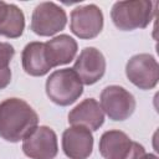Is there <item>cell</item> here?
<instances>
[{
	"label": "cell",
	"mask_w": 159,
	"mask_h": 159,
	"mask_svg": "<svg viewBox=\"0 0 159 159\" xmlns=\"http://www.w3.org/2000/svg\"><path fill=\"white\" fill-rule=\"evenodd\" d=\"M37 124L39 116L26 101L11 97L0 102V138L4 140L17 143Z\"/></svg>",
	"instance_id": "1"
},
{
	"label": "cell",
	"mask_w": 159,
	"mask_h": 159,
	"mask_svg": "<svg viewBox=\"0 0 159 159\" xmlns=\"http://www.w3.org/2000/svg\"><path fill=\"white\" fill-rule=\"evenodd\" d=\"M68 123L71 125L86 127L91 132L97 130L104 123V113L94 98H86L71 109L68 113Z\"/></svg>",
	"instance_id": "12"
},
{
	"label": "cell",
	"mask_w": 159,
	"mask_h": 159,
	"mask_svg": "<svg viewBox=\"0 0 159 159\" xmlns=\"http://www.w3.org/2000/svg\"><path fill=\"white\" fill-rule=\"evenodd\" d=\"M98 149L104 159H139L145 149L122 130L111 129L101 135Z\"/></svg>",
	"instance_id": "4"
},
{
	"label": "cell",
	"mask_w": 159,
	"mask_h": 159,
	"mask_svg": "<svg viewBox=\"0 0 159 159\" xmlns=\"http://www.w3.org/2000/svg\"><path fill=\"white\" fill-rule=\"evenodd\" d=\"M45 50L48 62L53 68L61 65H67L75 60L78 45L73 37L62 34L45 42Z\"/></svg>",
	"instance_id": "13"
},
{
	"label": "cell",
	"mask_w": 159,
	"mask_h": 159,
	"mask_svg": "<svg viewBox=\"0 0 159 159\" xmlns=\"http://www.w3.org/2000/svg\"><path fill=\"white\" fill-rule=\"evenodd\" d=\"M125 75L139 89H153L159 80V65L153 55L138 53L132 56L125 65Z\"/></svg>",
	"instance_id": "8"
},
{
	"label": "cell",
	"mask_w": 159,
	"mask_h": 159,
	"mask_svg": "<svg viewBox=\"0 0 159 159\" xmlns=\"http://www.w3.org/2000/svg\"><path fill=\"white\" fill-rule=\"evenodd\" d=\"M139 159H158V157L153 153H145L144 155H142Z\"/></svg>",
	"instance_id": "17"
},
{
	"label": "cell",
	"mask_w": 159,
	"mask_h": 159,
	"mask_svg": "<svg viewBox=\"0 0 159 159\" xmlns=\"http://www.w3.org/2000/svg\"><path fill=\"white\" fill-rule=\"evenodd\" d=\"M103 29V12L94 5L88 4L77 6L70 15V30L82 40L97 37Z\"/></svg>",
	"instance_id": "7"
},
{
	"label": "cell",
	"mask_w": 159,
	"mask_h": 159,
	"mask_svg": "<svg viewBox=\"0 0 159 159\" xmlns=\"http://www.w3.org/2000/svg\"><path fill=\"white\" fill-rule=\"evenodd\" d=\"M66 24V11L52 1H43L34 9L30 27L39 36H53L63 30Z\"/></svg>",
	"instance_id": "5"
},
{
	"label": "cell",
	"mask_w": 159,
	"mask_h": 159,
	"mask_svg": "<svg viewBox=\"0 0 159 159\" xmlns=\"http://www.w3.org/2000/svg\"><path fill=\"white\" fill-rule=\"evenodd\" d=\"M22 152L31 159H53L58 153L55 130L47 125H37L22 139Z\"/></svg>",
	"instance_id": "9"
},
{
	"label": "cell",
	"mask_w": 159,
	"mask_h": 159,
	"mask_svg": "<svg viewBox=\"0 0 159 159\" xmlns=\"http://www.w3.org/2000/svg\"><path fill=\"white\" fill-rule=\"evenodd\" d=\"M21 63L24 71L34 77H41L52 70L46 50H45V42L34 41L29 42L22 52H21Z\"/></svg>",
	"instance_id": "14"
},
{
	"label": "cell",
	"mask_w": 159,
	"mask_h": 159,
	"mask_svg": "<svg viewBox=\"0 0 159 159\" xmlns=\"http://www.w3.org/2000/svg\"><path fill=\"white\" fill-rule=\"evenodd\" d=\"M101 108L112 120H125L135 111V98L122 86L111 84L101 92Z\"/></svg>",
	"instance_id": "6"
},
{
	"label": "cell",
	"mask_w": 159,
	"mask_h": 159,
	"mask_svg": "<svg viewBox=\"0 0 159 159\" xmlns=\"http://www.w3.org/2000/svg\"><path fill=\"white\" fill-rule=\"evenodd\" d=\"M157 2L148 0L117 1L111 9L114 26L122 31L145 29L153 20Z\"/></svg>",
	"instance_id": "2"
},
{
	"label": "cell",
	"mask_w": 159,
	"mask_h": 159,
	"mask_svg": "<svg viewBox=\"0 0 159 159\" xmlns=\"http://www.w3.org/2000/svg\"><path fill=\"white\" fill-rule=\"evenodd\" d=\"M83 84L91 86L98 82L106 72V58L96 47H84L77 56L72 68Z\"/></svg>",
	"instance_id": "10"
},
{
	"label": "cell",
	"mask_w": 159,
	"mask_h": 159,
	"mask_svg": "<svg viewBox=\"0 0 159 159\" xmlns=\"http://www.w3.org/2000/svg\"><path fill=\"white\" fill-rule=\"evenodd\" d=\"M46 94L57 106H70L83 93V83L72 68L53 71L46 80Z\"/></svg>",
	"instance_id": "3"
},
{
	"label": "cell",
	"mask_w": 159,
	"mask_h": 159,
	"mask_svg": "<svg viewBox=\"0 0 159 159\" xmlns=\"http://www.w3.org/2000/svg\"><path fill=\"white\" fill-rule=\"evenodd\" d=\"M25 30V15L15 4L0 1V36L17 39Z\"/></svg>",
	"instance_id": "15"
},
{
	"label": "cell",
	"mask_w": 159,
	"mask_h": 159,
	"mask_svg": "<svg viewBox=\"0 0 159 159\" xmlns=\"http://www.w3.org/2000/svg\"><path fill=\"white\" fill-rule=\"evenodd\" d=\"M93 135L82 125H72L62 133V149L70 159H87L93 150Z\"/></svg>",
	"instance_id": "11"
},
{
	"label": "cell",
	"mask_w": 159,
	"mask_h": 159,
	"mask_svg": "<svg viewBox=\"0 0 159 159\" xmlns=\"http://www.w3.org/2000/svg\"><path fill=\"white\" fill-rule=\"evenodd\" d=\"M15 55L14 46L9 42H0V89L6 88L11 82L10 62Z\"/></svg>",
	"instance_id": "16"
}]
</instances>
